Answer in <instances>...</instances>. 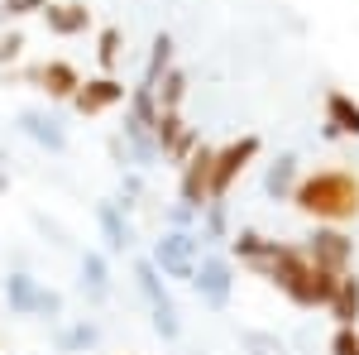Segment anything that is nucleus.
Instances as JSON below:
<instances>
[{"mask_svg": "<svg viewBox=\"0 0 359 355\" xmlns=\"http://www.w3.org/2000/svg\"><path fill=\"white\" fill-rule=\"evenodd\" d=\"M15 130L20 135H29L39 149H48V154H67V130L57 125L48 110H39V106H25L20 115H15Z\"/></svg>", "mask_w": 359, "mask_h": 355, "instance_id": "nucleus-11", "label": "nucleus"}, {"mask_svg": "<svg viewBox=\"0 0 359 355\" xmlns=\"http://www.w3.org/2000/svg\"><path fill=\"white\" fill-rule=\"evenodd\" d=\"M259 149H264L259 135H240V139H230V144L216 149V159H211V202H216V197H230L235 178L259 159Z\"/></svg>", "mask_w": 359, "mask_h": 355, "instance_id": "nucleus-6", "label": "nucleus"}, {"mask_svg": "<svg viewBox=\"0 0 359 355\" xmlns=\"http://www.w3.org/2000/svg\"><path fill=\"white\" fill-rule=\"evenodd\" d=\"M43 25H48V34H57V39H77V34H86V29H91V10H86L82 0L43 5Z\"/></svg>", "mask_w": 359, "mask_h": 355, "instance_id": "nucleus-15", "label": "nucleus"}, {"mask_svg": "<svg viewBox=\"0 0 359 355\" xmlns=\"http://www.w3.org/2000/svg\"><path fill=\"white\" fill-rule=\"evenodd\" d=\"M196 217H201V212H192V207H182V202H177V207H168V231H192Z\"/></svg>", "mask_w": 359, "mask_h": 355, "instance_id": "nucleus-30", "label": "nucleus"}, {"mask_svg": "<svg viewBox=\"0 0 359 355\" xmlns=\"http://www.w3.org/2000/svg\"><path fill=\"white\" fill-rule=\"evenodd\" d=\"M211 159H216V149H211V144H196L192 159L182 164L177 202H182V207H192V212H201V207L211 202Z\"/></svg>", "mask_w": 359, "mask_h": 355, "instance_id": "nucleus-9", "label": "nucleus"}, {"mask_svg": "<svg viewBox=\"0 0 359 355\" xmlns=\"http://www.w3.org/2000/svg\"><path fill=\"white\" fill-rule=\"evenodd\" d=\"M82 293L91 302L111 298V264H106L101 250H86V254H82Z\"/></svg>", "mask_w": 359, "mask_h": 355, "instance_id": "nucleus-18", "label": "nucleus"}, {"mask_svg": "<svg viewBox=\"0 0 359 355\" xmlns=\"http://www.w3.org/2000/svg\"><path fill=\"white\" fill-rule=\"evenodd\" d=\"M240 346L249 355H287V346L278 341L273 331H240Z\"/></svg>", "mask_w": 359, "mask_h": 355, "instance_id": "nucleus-26", "label": "nucleus"}, {"mask_svg": "<svg viewBox=\"0 0 359 355\" xmlns=\"http://www.w3.org/2000/svg\"><path fill=\"white\" fill-rule=\"evenodd\" d=\"M0 20H5V15H0Z\"/></svg>", "mask_w": 359, "mask_h": 355, "instance_id": "nucleus-33", "label": "nucleus"}, {"mask_svg": "<svg viewBox=\"0 0 359 355\" xmlns=\"http://www.w3.org/2000/svg\"><path fill=\"white\" fill-rule=\"evenodd\" d=\"M326 312H331L335 327H359V273L345 269L335 278L331 298H326Z\"/></svg>", "mask_w": 359, "mask_h": 355, "instance_id": "nucleus-14", "label": "nucleus"}, {"mask_svg": "<svg viewBox=\"0 0 359 355\" xmlns=\"http://www.w3.org/2000/svg\"><path fill=\"white\" fill-rule=\"evenodd\" d=\"M187 72L182 67H168L163 77H158V86H154V101H158V110H182V101H187Z\"/></svg>", "mask_w": 359, "mask_h": 355, "instance_id": "nucleus-22", "label": "nucleus"}, {"mask_svg": "<svg viewBox=\"0 0 359 355\" xmlns=\"http://www.w3.org/2000/svg\"><path fill=\"white\" fill-rule=\"evenodd\" d=\"M101 341V327L96 322H72V327L57 336V351H86V346H96Z\"/></svg>", "mask_w": 359, "mask_h": 355, "instance_id": "nucleus-25", "label": "nucleus"}, {"mask_svg": "<svg viewBox=\"0 0 359 355\" xmlns=\"http://www.w3.org/2000/svg\"><path fill=\"white\" fill-rule=\"evenodd\" d=\"M130 101V86L111 77V72H101V77H86L77 91H72V110L77 115H106V110L125 106Z\"/></svg>", "mask_w": 359, "mask_h": 355, "instance_id": "nucleus-8", "label": "nucleus"}, {"mask_svg": "<svg viewBox=\"0 0 359 355\" xmlns=\"http://www.w3.org/2000/svg\"><path fill=\"white\" fill-rule=\"evenodd\" d=\"M0 197H10V168H0Z\"/></svg>", "mask_w": 359, "mask_h": 355, "instance_id": "nucleus-31", "label": "nucleus"}, {"mask_svg": "<svg viewBox=\"0 0 359 355\" xmlns=\"http://www.w3.org/2000/svg\"><path fill=\"white\" fill-rule=\"evenodd\" d=\"M297 178H302V159H297V154H278L273 164L264 168V197L287 202L292 188H297Z\"/></svg>", "mask_w": 359, "mask_h": 355, "instance_id": "nucleus-16", "label": "nucleus"}, {"mask_svg": "<svg viewBox=\"0 0 359 355\" xmlns=\"http://www.w3.org/2000/svg\"><path fill=\"white\" fill-rule=\"evenodd\" d=\"M172 49H177V44H172V34H154V44H149V63H144V77H139V82L144 86H158V77H163L168 67H172Z\"/></svg>", "mask_w": 359, "mask_h": 355, "instance_id": "nucleus-21", "label": "nucleus"}, {"mask_svg": "<svg viewBox=\"0 0 359 355\" xmlns=\"http://www.w3.org/2000/svg\"><path fill=\"white\" fill-rule=\"evenodd\" d=\"M48 0H0V15L5 20H25V15H43Z\"/></svg>", "mask_w": 359, "mask_h": 355, "instance_id": "nucleus-28", "label": "nucleus"}, {"mask_svg": "<svg viewBox=\"0 0 359 355\" xmlns=\"http://www.w3.org/2000/svg\"><path fill=\"white\" fill-rule=\"evenodd\" d=\"M192 288L211 312H225L230 298H235V259H225V254H201L196 269H192Z\"/></svg>", "mask_w": 359, "mask_h": 355, "instance_id": "nucleus-5", "label": "nucleus"}, {"mask_svg": "<svg viewBox=\"0 0 359 355\" xmlns=\"http://www.w3.org/2000/svg\"><path fill=\"white\" fill-rule=\"evenodd\" d=\"M96 226H101V240H106V250H115V254H125V250L135 245L130 221H125V212H120L115 202H96Z\"/></svg>", "mask_w": 359, "mask_h": 355, "instance_id": "nucleus-17", "label": "nucleus"}, {"mask_svg": "<svg viewBox=\"0 0 359 355\" xmlns=\"http://www.w3.org/2000/svg\"><path fill=\"white\" fill-rule=\"evenodd\" d=\"M187 130H192V125L182 120V110H158V120H154V144H158V159H163V154L182 135H187Z\"/></svg>", "mask_w": 359, "mask_h": 355, "instance_id": "nucleus-24", "label": "nucleus"}, {"mask_svg": "<svg viewBox=\"0 0 359 355\" xmlns=\"http://www.w3.org/2000/svg\"><path fill=\"white\" fill-rule=\"evenodd\" d=\"M264 278H269V283H273L292 307H326V298H331V288H335V278H340V273L311 264L302 245L278 240V254L269 259Z\"/></svg>", "mask_w": 359, "mask_h": 355, "instance_id": "nucleus-2", "label": "nucleus"}, {"mask_svg": "<svg viewBox=\"0 0 359 355\" xmlns=\"http://www.w3.org/2000/svg\"><path fill=\"white\" fill-rule=\"evenodd\" d=\"M0 168H5V149H0Z\"/></svg>", "mask_w": 359, "mask_h": 355, "instance_id": "nucleus-32", "label": "nucleus"}, {"mask_svg": "<svg viewBox=\"0 0 359 355\" xmlns=\"http://www.w3.org/2000/svg\"><path fill=\"white\" fill-rule=\"evenodd\" d=\"M331 355H359V327H335L331 331Z\"/></svg>", "mask_w": 359, "mask_h": 355, "instance_id": "nucleus-27", "label": "nucleus"}, {"mask_svg": "<svg viewBox=\"0 0 359 355\" xmlns=\"http://www.w3.org/2000/svg\"><path fill=\"white\" fill-rule=\"evenodd\" d=\"M196 221H201V231H196V240H201V245H221V240H230V207H225V197L206 202Z\"/></svg>", "mask_w": 359, "mask_h": 355, "instance_id": "nucleus-19", "label": "nucleus"}, {"mask_svg": "<svg viewBox=\"0 0 359 355\" xmlns=\"http://www.w3.org/2000/svg\"><path fill=\"white\" fill-rule=\"evenodd\" d=\"M321 135H326V139H340V135L359 139V101L350 96V91H340V86L326 91V120H321Z\"/></svg>", "mask_w": 359, "mask_h": 355, "instance_id": "nucleus-12", "label": "nucleus"}, {"mask_svg": "<svg viewBox=\"0 0 359 355\" xmlns=\"http://www.w3.org/2000/svg\"><path fill=\"white\" fill-rule=\"evenodd\" d=\"M135 288L144 293V302H149V307H168V302H172L163 273L154 269V259H149V254H144V259H135Z\"/></svg>", "mask_w": 359, "mask_h": 355, "instance_id": "nucleus-20", "label": "nucleus"}, {"mask_svg": "<svg viewBox=\"0 0 359 355\" xmlns=\"http://www.w3.org/2000/svg\"><path fill=\"white\" fill-rule=\"evenodd\" d=\"M302 250H306L311 264H321V269H331V273L355 269V240H350L340 226H316L302 240Z\"/></svg>", "mask_w": 359, "mask_h": 355, "instance_id": "nucleus-7", "label": "nucleus"}, {"mask_svg": "<svg viewBox=\"0 0 359 355\" xmlns=\"http://www.w3.org/2000/svg\"><path fill=\"white\" fill-rule=\"evenodd\" d=\"M287 202H292L302 217H311L316 226H345V221L359 217V173H350V168H316V173H302Z\"/></svg>", "mask_w": 359, "mask_h": 355, "instance_id": "nucleus-1", "label": "nucleus"}, {"mask_svg": "<svg viewBox=\"0 0 359 355\" xmlns=\"http://www.w3.org/2000/svg\"><path fill=\"white\" fill-rule=\"evenodd\" d=\"M20 53H25V34H20V29L0 34V63H15Z\"/></svg>", "mask_w": 359, "mask_h": 355, "instance_id": "nucleus-29", "label": "nucleus"}, {"mask_svg": "<svg viewBox=\"0 0 359 355\" xmlns=\"http://www.w3.org/2000/svg\"><path fill=\"white\" fill-rule=\"evenodd\" d=\"M5 307H10L15 317H62V293L43 288L34 273L15 269L5 278Z\"/></svg>", "mask_w": 359, "mask_h": 355, "instance_id": "nucleus-3", "label": "nucleus"}, {"mask_svg": "<svg viewBox=\"0 0 359 355\" xmlns=\"http://www.w3.org/2000/svg\"><path fill=\"white\" fill-rule=\"evenodd\" d=\"M196 231H163L154 250H149V259H154V269L163 273V278H182V283H192V269H196Z\"/></svg>", "mask_w": 359, "mask_h": 355, "instance_id": "nucleus-4", "label": "nucleus"}, {"mask_svg": "<svg viewBox=\"0 0 359 355\" xmlns=\"http://www.w3.org/2000/svg\"><path fill=\"white\" fill-rule=\"evenodd\" d=\"M278 254V240H269L264 231H235L230 235V259H240L249 273H259L264 278V269H269V259Z\"/></svg>", "mask_w": 359, "mask_h": 355, "instance_id": "nucleus-13", "label": "nucleus"}, {"mask_svg": "<svg viewBox=\"0 0 359 355\" xmlns=\"http://www.w3.org/2000/svg\"><path fill=\"white\" fill-rule=\"evenodd\" d=\"M25 82L39 86V91H48L53 101H72V91L82 86V72H77L67 58H48V63H29Z\"/></svg>", "mask_w": 359, "mask_h": 355, "instance_id": "nucleus-10", "label": "nucleus"}, {"mask_svg": "<svg viewBox=\"0 0 359 355\" xmlns=\"http://www.w3.org/2000/svg\"><path fill=\"white\" fill-rule=\"evenodd\" d=\"M120 58H125V29L106 25L101 34H96V63H101V72H111V77H115Z\"/></svg>", "mask_w": 359, "mask_h": 355, "instance_id": "nucleus-23", "label": "nucleus"}]
</instances>
